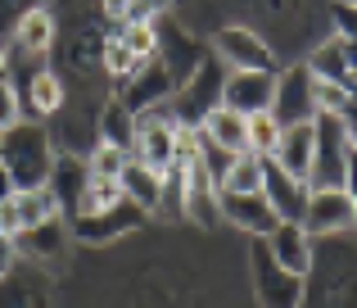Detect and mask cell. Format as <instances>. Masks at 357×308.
<instances>
[{
  "label": "cell",
  "mask_w": 357,
  "mask_h": 308,
  "mask_svg": "<svg viewBox=\"0 0 357 308\" xmlns=\"http://www.w3.org/2000/svg\"><path fill=\"white\" fill-rule=\"evenodd\" d=\"M0 308H50V272L23 258L9 277H0Z\"/></svg>",
  "instance_id": "9a60e30c"
},
{
  "label": "cell",
  "mask_w": 357,
  "mask_h": 308,
  "mask_svg": "<svg viewBox=\"0 0 357 308\" xmlns=\"http://www.w3.org/2000/svg\"><path fill=\"white\" fill-rule=\"evenodd\" d=\"M0 82H9V50H5V41H0Z\"/></svg>",
  "instance_id": "836d02e7"
},
{
  "label": "cell",
  "mask_w": 357,
  "mask_h": 308,
  "mask_svg": "<svg viewBox=\"0 0 357 308\" xmlns=\"http://www.w3.org/2000/svg\"><path fill=\"white\" fill-rule=\"evenodd\" d=\"M172 91H176V82L167 78V68H163V64H158V59H145V64H140V68L131 73L127 82H122L118 105L127 109L131 118H140L145 109H158L167 96H172Z\"/></svg>",
  "instance_id": "8fae6325"
},
{
  "label": "cell",
  "mask_w": 357,
  "mask_h": 308,
  "mask_svg": "<svg viewBox=\"0 0 357 308\" xmlns=\"http://www.w3.org/2000/svg\"><path fill=\"white\" fill-rule=\"evenodd\" d=\"M276 145H280V123L271 114H253L249 118V154L271 159V154H276Z\"/></svg>",
  "instance_id": "83f0119b"
},
{
  "label": "cell",
  "mask_w": 357,
  "mask_h": 308,
  "mask_svg": "<svg viewBox=\"0 0 357 308\" xmlns=\"http://www.w3.org/2000/svg\"><path fill=\"white\" fill-rule=\"evenodd\" d=\"M9 195H14V182H9V173H5V168H0V204H5Z\"/></svg>",
  "instance_id": "d6a6232c"
},
{
  "label": "cell",
  "mask_w": 357,
  "mask_h": 308,
  "mask_svg": "<svg viewBox=\"0 0 357 308\" xmlns=\"http://www.w3.org/2000/svg\"><path fill=\"white\" fill-rule=\"evenodd\" d=\"M86 182H91V173H86V159H77V154H59L54 159V168H50V195H54V204H59V218L63 222H73L77 218V209H82V191H86Z\"/></svg>",
  "instance_id": "2e32d148"
},
{
  "label": "cell",
  "mask_w": 357,
  "mask_h": 308,
  "mask_svg": "<svg viewBox=\"0 0 357 308\" xmlns=\"http://www.w3.org/2000/svg\"><path fill=\"white\" fill-rule=\"evenodd\" d=\"M312 145H317L312 123H303V127H285V132H280L276 154H271V163H276L280 173H289L294 182H307V177H312Z\"/></svg>",
  "instance_id": "ffe728a7"
},
{
  "label": "cell",
  "mask_w": 357,
  "mask_h": 308,
  "mask_svg": "<svg viewBox=\"0 0 357 308\" xmlns=\"http://www.w3.org/2000/svg\"><path fill=\"white\" fill-rule=\"evenodd\" d=\"M262 245H267V254L276 258L285 272L307 277V267H312V236H307L303 227H294V222H280L271 236H262Z\"/></svg>",
  "instance_id": "e0dca14e"
},
{
  "label": "cell",
  "mask_w": 357,
  "mask_h": 308,
  "mask_svg": "<svg viewBox=\"0 0 357 308\" xmlns=\"http://www.w3.org/2000/svg\"><path fill=\"white\" fill-rule=\"evenodd\" d=\"M131 141H136V118L127 114V109L118 105H105V114H100V145H114L131 159Z\"/></svg>",
  "instance_id": "d4e9b609"
},
{
  "label": "cell",
  "mask_w": 357,
  "mask_h": 308,
  "mask_svg": "<svg viewBox=\"0 0 357 308\" xmlns=\"http://www.w3.org/2000/svg\"><path fill=\"white\" fill-rule=\"evenodd\" d=\"M140 222H145V213L136 209V204H114L109 213H91V218H73V236L86 240V245H114L118 236H127V231H136Z\"/></svg>",
  "instance_id": "5bb4252c"
},
{
  "label": "cell",
  "mask_w": 357,
  "mask_h": 308,
  "mask_svg": "<svg viewBox=\"0 0 357 308\" xmlns=\"http://www.w3.org/2000/svg\"><path fill=\"white\" fill-rule=\"evenodd\" d=\"M271 118L285 127H303V123H317L321 109H317V78L307 64H294V68L276 73V91H271Z\"/></svg>",
  "instance_id": "277c9868"
},
{
  "label": "cell",
  "mask_w": 357,
  "mask_h": 308,
  "mask_svg": "<svg viewBox=\"0 0 357 308\" xmlns=\"http://www.w3.org/2000/svg\"><path fill=\"white\" fill-rule=\"evenodd\" d=\"M199 136H208L213 145H222L231 154H249V118L231 114V109H213L199 123Z\"/></svg>",
  "instance_id": "7402d4cb"
},
{
  "label": "cell",
  "mask_w": 357,
  "mask_h": 308,
  "mask_svg": "<svg viewBox=\"0 0 357 308\" xmlns=\"http://www.w3.org/2000/svg\"><path fill=\"white\" fill-rule=\"evenodd\" d=\"M213 50L236 73H276V54H271L267 36H262L258 27H244V23L218 27V32H213Z\"/></svg>",
  "instance_id": "52a82bcc"
},
{
  "label": "cell",
  "mask_w": 357,
  "mask_h": 308,
  "mask_svg": "<svg viewBox=\"0 0 357 308\" xmlns=\"http://www.w3.org/2000/svg\"><path fill=\"white\" fill-rule=\"evenodd\" d=\"M298 308H357V240L321 236L312 240V267L303 277Z\"/></svg>",
  "instance_id": "6da1fadb"
},
{
  "label": "cell",
  "mask_w": 357,
  "mask_h": 308,
  "mask_svg": "<svg viewBox=\"0 0 357 308\" xmlns=\"http://www.w3.org/2000/svg\"><path fill=\"white\" fill-rule=\"evenodd\" d=\"M335 118H340V123H344V132H349V145L357 150V100H353L349 109H344V114H335Z\"/></svg>",
  "instance_id": "1f68e13d"
},
{
  "label": "cell",
  "mask_w": 357,
  "mask_h": 308,
  "mask_svg": "<svg viewBox=\"0 0 357 308\" xmlns=\"http://www.w3.org/2000/svg\"><path fill=\"white\" fill-rule=\"evenodd\" d=\"M59 218V204H54L50 186H36V191H14L0 204V236H27V231L45 227V222Z\"/></svg>",
  "instance_id": "9c48e42d"
},
{
  "label": "cell",
  "mask_w": 357,
  "mask_h": 308,
  "mask_svg": "<svg viewBox=\"0 0 357 308\" xmlns=\"http://www.w3.org/2000/svg\"><path fill=\"white\" fill-rule=\"evenodd\" d=\"M163 182H167V173H154V168H145L140 159H127V163H122V173H118L122 200L136 204L140 213H149V209H158V204H163Z\"/></svg>",
  "instance_id": "d6986e66"
},
{
  "label": "cell",
  "mask_w": 357,
  "mask_h": 308,
  "mask_svg": "<svg viewBox=\"0 0 357 308\" xmlns=\"http://www.w3.org/2000/svg\"><path fill=\"white\" fill-rule=\"evenodd\" d=\"M317 145H312V177H307V191H340L344 177H349V132L335 114H321L312 123Z\"/></svg>",
  "instance_id": "3957f363"
},
{
  "label": "cell",
  "mask_w": 357,
  "mask_h": 308,
  "mask_svg": "<svg viewBox=\"0 0 357 308\" xmlns=\"http://www.w3.org/2000/svg\"><path fill=\"white\" fill-rule=\"evenodd\" d=\"M185 127H176V118L163 114H140L136 118V141H131V159H140L154 173H172L176 154H181Z\"/></svg>",
  "instance_id": "8992f818"
},
{
  "label": "cell",
  "mask_w": 357,
  "mask_h": 308,
  "mask_svg": "<svg viewBox=\"0 0 357 308\" xmlns=\"http://www.w3.org/2000/svg\"><path fill=\"white\" fill-rule=\"evenodd\" d=\"M54 36H59V32H54V14H50V9H23V14H18V27H14L18 54L45 64V54L54 50Z\"/></svg>",
  "instance_id": "44dd1931"
},
{
  "label": "cell",
  "mask_w": 357,
  "mask_h": 308,
  "mask_svg": "<svg viewBox=\"0 0 357 308\" xmlns=\"http://www.w3.org/2000/svg\"><path fill=\"white\" fill-rule=\"evenodd\" d=\"M18 263H23V254H18V240H14V236H0V277H9Z\"/></svg>",
  "instance_id": "4dcf8cb0"
},
{
  "label": "cell",
  "mask_w": 357,
  "mask_h": 308,
  "mask_svg": "<svg viewBox=\"0 0 357 308\" xmlns=\"http://www.w3.org/2000/svg\"><path fill=\"white\" fill-rule=\"evenodd\" d=\"M218 195H262V159L258 154H236L227 182Z\"/></svg>",
  "instance_id": "484cf974"
},
{
  "label": "cell",
  "mask_w": 357,
  "mask_h": 308,
  "mask_svg": "<svg viewBox=\"0 0 357 308\" xmlns=\"http://www.w3.org/2000/svg\"><path fill=\"white\" fill-rule=\"evenodd\" d=\"M218 209H222V218H231L240 231H249L258 240L280 227V218L271 213V204L262 195H218Z\"/></svg>",
  "instance_id": "ac0fdd59"
},
{
  "label": "cell",
  "mask_w": 357,
  "mask_h": 308,
  "mask_svg": "<svg viewBox=\"0 0 357 308\" xmlns=\"http://www.w3.org/2000/svg\"><path fill=\"white\" fill-rule=\"evenodd\" d=\"M0 168L9 173L14 191H36V186L50 182L54 168V141L36 118H23L18 127H9L0 136Z\"/></svg>",
  "instance_id": "7a4b0ae2"
},
{
  "label": "cell",
  "mask_w": 357,
  "mask_h": 308,
  "mask_svg": "<svg viewBox=\"0 0 357 308\" xmlns=\"http://www.w3.org/2000/svg\"><path fill=\"white\" fill-rule=\"evenodd\" d=\"M353 240H357V222H353Z\"/></svg>",
  "instance_id": "e575fe53"
},
{
  "label": "cell",
  "mask_w": 357,
  "mask_h": 308,
  "mask_svg": "<svg viewBox=\"0 0 357 308\" xmlns=\"http://www.w3.org/2000/svg\"><path fill=\"white\" fill-rule=\"evenodd\" d=\"M222 87H227L222 59H208V54H204V64L181 82V91H176V127L199 132L204 118H208L213 109H222Z\"/></svg>",
  "instance_id": "5b68a950"
},
{
  "label": "cell",
  "mask_w": 357,
  "mask_h": 308,
  "mask_svg": "<svg viewBox=\"0 0 357 308\" xmlns=\"http://www.w3.org/2000/svg\"><path fill=\"white\" fill-rule=\"evenodd\" d=\"M357 222V200L349 191H312L307 195V209H303V231L312 240L321 236H349Z\"/></svg>",
  "instance_id": "ba28073f"
},
{
  "label": "cell",
  "mask_w": 357,
  "mask_h": 308,
  "mask_svg": "<svg viewBox=\"0 0 357 308\" xmlns=\"http://www.w3.org/2000/svg\"><path fill=\"white\" fill-rule=\"evenodd\" d=\"M307 182H294L289 173H280L271 159H262V200L271 204V213H276L280 222H294V227H303V209H307Z\"/></svg>",
  "instance_id": "7c38bea8"
},
{
  "label": "cell",
  "mask_w": 357,
  "mask_h": 308,
  "mask_svg": "<svg viewBox=\"0 0 357 308\" xmlns=\"http://www.w3.org/2000/svg\"><path fill=\"white\" fill-rule=\"evenodd\" d=\"M63 245H68V227H63V218L27 231V236H18V254H23L27 263H36V267H41L45 258H63Z\"/></svg>",
  "instance_id": "603a6c76"
},
{
  "label": "cell",
  "mask_w": 357,
  "mask_h": 308,
  "mask_svg": "<svg viewBox=\"0 0 357 308\" xmlns=\"http://www.w3.org/2000/svg\"><path fill=\"white\" fill-rule=\"evenodd\" d=\"M63 109V82H59V73H50V68H36V73H27V109L23 114H59Z\"/></svg>",
  "instance_id": "cb8c5ba5"
},
{
  "label": "cell",
  "mask_w": 357,
  "mask_h": 308,
  "mask_svg": "<svg viewBox=\"0 0 357 308\" xmlns=\"http://www.w3.org/2000/svg\"><path fill=\"white\" fill-rule=\"evenodd\" d=\"M253 291H258L262 308H298V295H303V277L285 272L276 258L267 254V245H253Z\"/></svg>",
  "instance_id": "30bf717a"
},
{
  "label": "cell",
  "mask_w": 357,
  "mask_h": 308,
  "mask_svg": "<svg viewBox=\"0 0 357 308\" xmlns=\"http://www.w3.org/2000/svg\"><path fill=\"white\" fill-rule=\"evenodd\" d=\"M122 163H127V154H122V150H114V145H96L91 159H86V173L100 177V182H118Z\"/></svg>",
  "instance_id": "f1b7e54d"
},
{
  "label": "cell",
  "mask_w": 357,
  "mask_h": 308,
  "mask_svg": "<svg viewBox=\"0 0 357 308\" xmlns=\"http://www.w3.org/2000/svg\"><path fill=\"white\" fill-rule=\"evenodd\" d=\"M18 123H23V100H18V91L9 82H0V136Z\"/></svg>",
  "instance_id": "f546056e"
},
{
  "label": "cell",
  "mask_w": 357,
  "mask_h": 308,
  "mask_svg": "<svg viewBox=\"0 0 357 308\" xmlns=\"http://www.w3.org/2000/svg\"><path fill=\"white\" fill-rule=\"evenodd\" d=\"M271 91H276V73H231L227 87H222V109H231L240 118L267 114Z\"/></svg>",
  "instance_id": "4fadbf2b"
},
{
  "label": "cell",
  "mask_w": 357,
  "mask_h": 308,
  "mask_svg": "<svg viewBox=\"0 0 357 308\" xmlns=\"http://www.w3.org/2000/svg\"><path fill=\"white\" fill-rule=\"evenodd\" d=\"M114 204H122V186H118V182H100V177H91L86 191H82V209H77V218H91V213H109Z\"/></svg>",
  "instance_id": "4316f807"
}]
</instances>
